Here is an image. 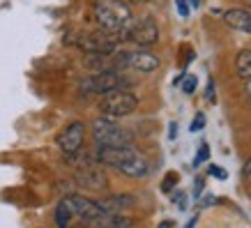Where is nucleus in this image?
<instances>
[{
    "mask_svg": "<svg viewBox=\"0 0 251 228\" xmlns=\"http://www.w3.org/2000/svg\"><path fill=\"white\" fill-rule=\"evenodd\" d=\"M67 44L81 49L83 53H115L118 51V44L120 39L113 32H76L67 37Z\"/></svg>",
    "mask_w": 251,
    "mask_h": 228,
    "instance_id": "nucleus-3",
    "label": "nucleus"
},
{
    "mask_svg": "<svg viewBox=\"0 0 251 228\" xmlns=\"http://www.w3.org/2000/svg\"><path fill=\"white\" fill-rule=\"evenodd\" d=\"M161 65V60L150 51H120V67H129L134 72H141V74H150V72H157Z\"/></svg>",
    "mask_w": 251,
    "mask_h": 228,
    "instance_id": "nucleus-8",
    "label": "nucleus"
},
{
    "mask_svg": "<svg viewBox=\"0 0 251 228\" xmlns=\"http://www.w3.org/2000/svg\"><path fill=\"white\" fill-rule=\"evenodd\" d=\"M118 39L120 42H134L141 49H148V46H154L159 42V25L154 23V19L150 16H143V19H131L120 32H118Z\"/></svg>",
    "mask_w": 251,
    "mask_h": 228,
    "instance_id": "nucleus-4",
    "label": "nucleus"
},
{
    "mask_svg": "<svg viewBox=\"0 0 251 228\" xmlns=\"http://www.w3.org/2000/svg\"><path fill=\"white\" fill-rule=\"evenodd\" d=\"M177 207H180V210L187 207V203H184V194H177Z\"/></svg>",
    "mask_w": 251,
    "mask_h": 228,
    "instance_id": "nucleus-26",
    "label": "nucleus"
},
{
    "mask_svg": "<svg viewBox=\"0 0 251 228\" xmlns=\"http://www.w3.org/2000/svg\"><path fill=\"white\" fill-rule=\"evenodd\" d=\"M72 219H74V214H72L69 205L65 203V198H62L60 203H58V207H55V224H58V228H67L72 224Z\"/></svg>",
    "mask_w": 251,
    "mask_h": 228,
    "instance_id": "nucleus-17",
    "label": "nucleus"
},
{
    "mask_svg": "<svg viewBox=\"0 0 251 228\" xmlns=\"http://www.w3.org/2000/svg\"><path fill=\"white\" fill-rule=\"evenodd\" d=\"M214 201H217V198H214L212 194H210V196H205V201H203V205H210V203H214Z\"/></svg>",
    "mask_w": 251,
    "mask_h": 228,
    "instance_id": "nucleus-29",
    "label": "nucleus"
},
{
    "mask_svg": "<svg viewBox=\"0 0 251 228\" xmlns=\"http://www.w3.org/2000/svg\"><path fill=\"white\" fill-rule=\"evenodd\" d=\"M138 152L131 148V145H101L95 150V161L97 164H104V166L118 168L125 166L129 159H134Z\"/></svg>",
    "mask_w": 251,
    "mask_h": 228,
    "instance_id": "nucleus-7",
    "label": "nucleus"
},
{
    "mask_svg": "<svg viewBox=\"0 0 251 228\" xmlns=\"http://www.w3.org/2000/svg\"><path fill=\"white\" fill-rule=\"evenodd\" d=\"M221 19H224V23H226L228 28H233V30L251 35V9H240V7L226 9Z\"/></svg>",
    "mask_w": 251,
    "mask_h": 228,
    "instance_id": "nucleus-12",
    "label": "nucleus"
},
{
    "mask_svg": "<svg viewBox=\"0 0 251 228\" xmlns=\"http://www.w3.org/2000/svg\"><path fill=\"white\" fill-rule=\"evenodd\" d=\"M180 83H182V92H184V95H194V92H196V85H198L196 76H184Z\"/></svg>",
    "mask_w": 251,
    "mask_h": 228,
    "instance_id": "nucleus-19",
    "label": "nucleus"
},
{
    "mask_svg": "<svg viewBox=\"0 0 251 228\" xmlns=\"http://www.w3.org/2000/svg\"><path fill=\"white\" fill-rule=\"evenodd\" d=\"M55 143L60 148L65 154H72V152H78L83 150V143H85V125L81 120H74L69 122L67 127L58 134Z\"/></svg>",
    "mask_w": 251,
    "mask_h": 228,
    "instance_id": "nucleus-10",
    "label": "nucleus"
},
{
    "mask_svg": "<svg viewBox=\"0 0 251 228\" xmlns=\"http://www.w3.org/2000/svg\"><path fill=\"white\" fill-rule=\"evenodd\" d=\"M189 2H191V7L196 9V7H198V2H201V0H189Z\"/></svg>",
    "mask_w": 251,
    "mask_h": 228,
    "instance_id": "nucleus-32",
    "label": "nucleus"
},
{
    "mask_svg": "<svg viewBox=\"0 0 251 228\" xmlns=\"http://www.w3.org/2000/svg\"><path fill=\"white\" fill-rule=\"evenodd\" d=\"M90 131L97 148H101V145H131V141H134L131 131L113 122V118H97L90 125Z\"/></svg>",
    "mask_w": 251,
    "mask_h": 228,
    "instance_id": "nucleus-5",
    "label": "nucleus"
},
{
    "mask_svg": "<svg viewBox=\"0 0 251 228\" xmlns=\"http://www.w3.org/2000/svg\"><path fill=\"white\" fill-rule=\"evenodd\" d=\"M210 159V148H207V143H201V148H198V154L194 157V168H198L203 161Z\"/></svg>",
    "mask_w": 251,
    "mask_h": 228,
    "instance_id": "nucleus-18",
    "label": "nucleus"
},
{
    "mask_svg": "<svg viewBox=\"0 0 251 228\" xmlns=\"http://www.w3.org/2000/svg\"><path fill=\"white\" fill-rule=\"evenodd\" d=\"M175 134H177V125H175V122H171V138H175Z\"/></svg>",
    "mask_w": 251,
    "mask_h": 228,
    "instance_id": "nucleus-30",
    "label": "nucleus"
},
{
    "mask_svg": "<svg viewBox=\"0 0 251 228\" xmlns=\"http://www.w3.org/2000/svg\"><path fill=\"white\" fill-rule=\"evenodd\" d=\"M201 189H203V180H196V191H194V196H198Z\"/></svg>",
    "mask_w": 251,
    "mask_h": 228,
    "instance_id": "nucleus-28",
    "label": "nucleus"
},
{
    "mask_svg": "<svg viewBox=\"0 0 251 228\" xmlns=\"http://www.w3.org/2000/svg\"><path fill=\"white\" fill-rule=\"evenodd\" d=\"M131 85L129 76L122 74V69H106V72H95L92 76L83 78L78 88L83 95H108L115 90H127Z\"/></svg>",
    "mask_w": 251,
    "mask_h": 228,
    "instance_id": "nucleus-1",
    "label": "nucleus"
},
{
    "mask_svg": "<svg viewBox=\"0 0 251 228\" xmlns=\"http://www.w3.org/2000/svg\"><path fill=\"white\" fill-rule=\"evenodd\" d=\"M244 2H249V7H251V0H244Z\"/></svg>",
    "mask_w": 251,
    "mask_h": 228,
    "instance_id": "nucleus-33",
    "label": "nucleus"
},
{
    "mask_svg": "<svg viewBox=\"0 0 251 228\" xmlns=\"http://www.w3.org/2000/svg\"><path fill=\"white\" fill-rule=\"evenodd\" d=\"M122 175H127V177H145V175L150 173V161L145 159L143 154H136L134 159H129L125 166L118 168Z\"/></svg>",
    "mask_w": 251,
    "mask_h": 228,
    "instance_id": "nucleus-15",
    "label": "nucleus"
},
{
    "mask_svg": "<svg viewBox=\"0 0 251 228\" xmlns=\"http://www.w3.org/2000/svg\"><path fill=\"white\" fill-rule=\"evenodd\" d=\"M88 228H131L134 219L125 217V214H115V212H104L99 214L97 219H92L85 224Z\"/></svg>",
    "mask_w": 251,
    "mask_h": 228,
    "instance_id": "nucleus-14",
    "label": "nucleus"
},
{
    "mask_svg": "<svg viewBox=\"0 0 251 228\" xmlns=\"http://www.w3.org/2000/svg\"><path fill=\"white\" fill-rule=\"evenodd\" d=\"M95 203H97L104 212L122 214V212H127V210L134 207V196H129V194H113V196L99 198V201H95Z\"/></svg>",
    "mask_w": 251,
    "mask_h": 228,
    "instance_id": "nucleus-13",
    "label": "nucleus"
},
{
    "mask_svg": "<svg viewBox=\"0 0 251 228\" xmlns=\"http://www.w3.org/2000/svg\"><path fill=\"white\" fill-rule=\"evenodd\" d=\"M95 19L101 25V30L118 35L131 21V9L120 0H99L95 5Z\"/></svg>",
    "mask_w": 251,
    "mask_h": 228,
    "instance_id": "nucleus-2",
    "label": "nucleus"
},
{
    "mask_svg": "<svg viewBox=\"0 0 251 228\" xmlns=\"http://www.w3.org/2000/svg\"><path fill=\"white\" fill-rule=\"evenodd\" d=\"M175 5H177V12H180V16H182V19H187V16H189V7H187V2H184V0H175Z\"/></svg>",
    "mask_w": 251,
    "mask_h": 228,
    "instance_id": "nucleus-22",
    "label": "nucleus"
},
{
    "mask_svg": "<svg viewBox=\"0 0 251 228\" xmlns=\"http://www.w3.org/2000/svg\"><path fill=\"white\" fill-rule=\"evenodd\" d=\"M244 92H247V97L251 99V78H247V81H244Z\"/></svg>",
    "mask_w": 251,
    "mask_h": 228,
    "instance_id": "nucleus-27",
    "label": "nucleus"
},
{
    "mask_svg": "<svg viewBox=\"0 0 251 228\" xmlns=\"http://www.w3.org/2000/svg\"><path fill=\"white\" fill-rule=\"evenodd\" d=\"M205 99H207V101H212V99H214V81H212V78L207 81V92H205Z\"/></svg>",
    "mask_w": 251,
    "mask_h": 228,
    "instance_id": "nucleus-24",
    "label": "nucleus"
},
{
    "mask_svg": "<svg viewBox=\"0 0 251 228\" xmlns=\"http://www.w3.org/2000/svg\"><path fill=\"white\" fill-rule=\"evenodd\" d=\"M74 184L88 191H104L108 187V175L95 164L78 166L74 173Z\"/></svg>",
    "mask_w": 251,
    "mask_h": 228,
    "instance_id": "nucleus-9",
    "label": "nucleus"
},
{
    "mask_svg": "<svg viewBox=\"0 0 251 228\" xmlns=\"http://www.w3.org/2000/svg\"><path fill=\"white\" fill-rule=\"evenodd\" d=\"M235 69H237V76L240 78H251V49H244L240 51L235 58Z\"/></svg>",
    "mask_w": 251,
    "mask_h": 228,
    "instance_id": "nucleus-16",
    "label": "nucleus"
},
{
    "mask_svg": "<svg viewBox=\"0 0 251 228\" xmlns=\"http://www.w3.org/2000/svg\"><path fill=\"white\" fill-rule=\"evenodd\" d=\"M242 173L247 175V177H251V159L244 161V168H242Z\"/></svg>",
    "mask_w": 251,
    "mask_h": 228,
    "instance_id": "nucleus-25",
    "label": "nucleus"
},
{
    "mask_svg": "<svg viewBox=\"0 0 251 228\" xmlns=\"http://www.w3.org/2000/svg\"><path fill=\"white\" fill-rule=\"evenodd\" d=\"M65 203L69 205L72 214L78 217L83 224L97 219L99 214H104V210H101L95 201H90V198H85V196H78V194H69V196H65Z\"/></svg>",
    "mask_w": 251,
    "mask_h": 228,
    "instance_id": "nucleus-11",
    "label": "nucleus"
},
{
    "mask_svg": "<svg viewBox=\"0 0 251 228\" xmlns=\"http://www.w3.org/2000/svg\"><path fill=\"white\" fill-rule=\"evenodd\" d=\"M138 108V97L129 90H115L108 92L101 97L99 101V111L104 118H125V115H131Z\"/></svg>",
    "mask_w": 251,
    "mask_h": 228,
    "instance_id": "nucleus-6",
    "label": "nucleus"
},
{
    "mask_svg": "<svg viewBox=\"0 0 251 228\" xmlns=\"http://www.w3.org/2000/svg\"><path fill=\"white\" fill-rule=\"evenodd\" d=\"M210 175H214V177L224 180V177H226V171H224V168H217V166H210Z\"/></svg>",
    "mask_w": 251,
    "mask_h": 228,
    "instance_id": "nucleus-23",
    "label": "nucleus"
},
{
    "mask_svg": "<svg viewBox=\"0 0 251 228\" xmlns=\"http://www.w3.org/2000/svg\"><path fill=\"white\" fill-rule=\"evenodd\" d=\"M177 180H180V175H177V173H168L166 177H164V184H161V189H164V191H171L175 184H177Z\"/></svg>",
    "mask_w": 251,
    "mask_h": 228,
    "instance_id": "nucleus-20",
    "label": "nucleus"
},
{
    "mask_svg": "<svg viewBox=\"0 0 251 228\" xmlns=\"http://www.w3.org/2000/svg\"><path fill=\"white\" fill-rule=\"evenodd\" d=\"M203 127H205V115H203V113H196V118L191 120V127H189V129L191 131H201Z\"/></svg>",
    "mask_w": 251,
    "mask_h": 228,
    "instance_id": "nucleus-21",
    "label": "nucleus"
},
{
    "mask_svg": "<svg viewBox=\"0 0 251 228\" xmlns=\"http://www.w3.org/2000/svg\"><path fill=\"white\" fill-rule=\"evenodd\" d=\"M194 226H196V219H191V221H189V224H187V226H184V228H194Z\"/></svg>",
    "mask_w": 251,
    "mask_h": 228,
    "instance_id": "nucleus-31",
    "label": "nucleus"
}]
</instances>
